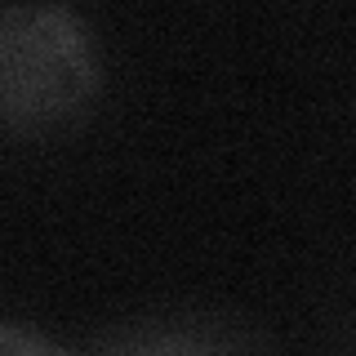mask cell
I'll use <instances>...</instances> for the list:
<instances>
[{
    "mask_svg": "<svg viewBox=\"0 0 356 356\" xmlns=\"http://www.w3.org/2000/svg\"><path fill=\"white\" fill-rule=\"evenodd\" d=\"M94 94L85 27L63 5H9L0 14V116L9 129H44Z\"/></svg>",
    "mask_w": 356,
    "mask_h": 356,
    "instance_id": "cell-1",
    "label": "cell"
},
{
    "mask_svg": "<svg viewBox=\"0 0 356 356\" xmlns=\"http://www.w3.org/2000/svg\"><path fill=\"white\" fill-rule=\"evenodd\" d=\"M0 356H67V352L49 348L40 334H31L22 325H5L0 330Z\"/></svg>",
    "mask_w": 356,
    "mask_h": 356,
    "instance_id": "cell-2",
    "label": "cell"
},
{
    "mask_svg": "<svg viewBox=\"0 0 356 356\" xmlns=\"http://www.w3.org/2000/svg\"><path fill=\"white\" fill-rule=\"evenodd\" d=\"M138 356H209V352H200V348H192V343H183V339H165V343H143Z\"/></svg>",
    "mask_w": 356,
    "mask_h": 356,
    "instance_id": "cell-3",
    "label": "cell"
}]
</instances>
